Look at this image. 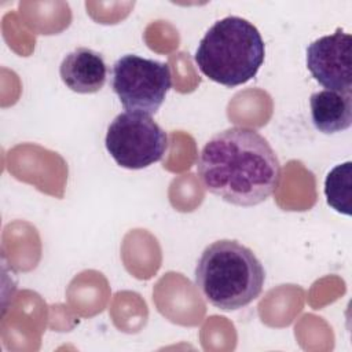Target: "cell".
<instances>
[{
	"label": "cell",
	"mask_w": 352,
	"mask_h": 352,
	"mask_svg": "<svg viewBox=\"0 0 352 352\" xmlns=\"http://www.w3.org/2000/svg\"><path fill=\"white\" fill-rule=\"evenodd\" d=\"M197 172L204 187L236 206L268 199L280 182V162L257 131L232 126L213 135L202 147Z\"/></svg>",
	"instance_id": "6da1fadb"
},
{
	"label": "cell",
	"mask_w": 352,
	"mask_h": 352,
	"mask_svg": "<svg viewBox=\"0 0 352 352\" xmlns=\"http://www.w3.org/2000/svg\"><path fill=\"white\" fill-rule=\"evenodd\" d=\"M265 271L252 249L234 239L208 245L195 267V286L223 311L249 305L263 292Z\"/></svg>",
	"instance_id": "7a4b0ae2"
},
{
	"label": "cell",
	"mask_w": 352,
	"mask_h": 352,
	"mask_svg": "<svg viewBox=\"0 0 352 352\" xmlns=\"http://www.w3.org/2000/svg\"><path fill=\"white\" fill-rule=\"evenodd\" d=\"M264 56L265 45L258 29L248 19L231 15L208 29L194 60L209 80L232 88L256 77Z\"/></svg>",
	"instance_id": "3957f363"
},
{
	"label": "cell",
	"mask_w": 352,
	"mask_h": 352,
	"mask_svg": "<svg viewBox=\"0 0 352 352\" xmlns=\"http://www.w3.org/2000/svg\"><path fill=\"white\" fill-rule=\"evenodd\" d=\"M170 87V67L165 62L126 54L113 65L111 88L126 111L155 114Z\"/></svg>",
	"instance_id": "277c9868"
},
{
	"label": "cell",
	"mask_w": 352,
	"mask_h": 352,
	"mask_svg": "<svg viewBox=\"0 0 352 352\" xmlns=\"http://www.w3.org/2000/svg\"><path fill=\"white\" fill-rule=\"evenodd\" d=\"M104 144L120 166L143 169L162 160L168 135L150 116L125 111L110 122Z\"/></svg>",
	"instance_id": "5b68a950"
},
{
	"label": "cell",
	"mask_w": 352,
	"mask_h": 352,
	"mask_svg": "<svg viewBox=\"0 0 352 352\" xmlns=\"http://www.w3.org/2000/svg\"><path fill=\"white\" fill-rule=\"evenodd\" d=\"M352 37L338 28L307 48V69L327 91L352 94Z\"/></svg>",
	"instance_id": "8992f818"
},
{
	"label": "cell",
	"mask_w": 352,
	"mask_h": 352,
	"mask_svg": "<svg viewBox=\"0 0 352 352\" xmlns=\"http://www.w3.org/2000/svg\"><path fill=\"white\" fill-rule=\"evenodd\" d=\"M59 74L63 84L73 92L95 94L106 82L107 66L99 52L78 47L63 58Z\"/></svg>",
	"instance_id": "52a82bcc"
},
{
	"label": "cell",
	"mask_w": 352,
	"mask_h": 352,
	"mask_svg": "<svg viewBox=\"0 0 352 352\" xmlns=\"http://www.w3.org/2000/svg\"><path fill=\"white\" fill-rule=\"evenodd\" d=\"M314 126L326 135L345 131L352 124V94L319 91L311 95Z\"/></svg>",
	"instance_id": "ba28073f"
},
{
	"label": "cell",
	"mask_w": 352,
	"mask_h": 352,
	"mask_svg": "<svg viewBox=\"0 0 352 352\" xmlns=\"http://www.w3.org/2000/svg\"><path fill=\"white\" fill-rule=\"evenodd\" d=\"M352 162L346 161L334 166L324 180V195L327 204L338 213L351 216L352 194Z\"/></svg>",
	"instance_id": "9c48e42d"
}]
</instances>
